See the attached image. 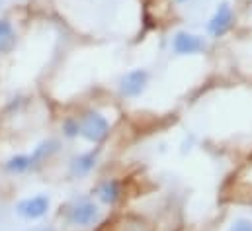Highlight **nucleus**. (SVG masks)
I'll return each instance as SVG.
<instances>
[{"label": "nucleus", "instance_id": "ddd939ff", "mask_svg": "<svg viewBox=\"0 0 252 231\" xmlns=\"http://www.w3.org/2000/svg\"><path fill=\"white\" fill-rule=\"evenodd\" d=\"M227 231H252V222L249 218H237Z\"/></svg>", "mask_w": 252, "mask_h": 231}, {"label": "nucleus", "instance_id": "423d86ee", "mask_svg": "<svg viewBox=\"0 0 252 231\" xmlns=\"http://www.w3.org/2000/svg\"><path fill=\"white\" fill-rule=\"evenodd\" d=\"M207 49V41L201 36L189 34V32H178L172 38V51L176 55H199Z\"/></svg>", "mask_w": 252, "mask_h": 231}, {"label": "nucleus", "instance_id": "f257e3e1", "mask_svg": "<svg viewBox=\"0 0 252 231\" xmlns=\"http://www.w3.org/2000/svg\"><path fill=\"white\" fill-rule=\"evenodd\" d=\"M80 121V137L86 139L92 145H100L108 139L110 135V121L106 119V116H102L100 112L88 110L78 117Z\"/></svg>", "mask_w": 252, "mask_h": 231}, {"label": "nucleus", "instance_id": "9b49d317", "mask_svg": "<svg viewBox=\"0 0 252 231\" xmlns=\"http://www.w3.org/2000/svg\"><path fill=\"white\" fill-rule=\"evenodd\" d=\"M4 171L8 174H24L28 171H32V157L26 155V153H20V155H12L6 163H4Z\"/></svg>", "mask_w": 252, "mask_h": 231}, {"label": "nucleus", "instance_id": "39448f33", "mask_svg": "<svg viewBox=\"0 0 252 231\" xmlns=\"http://www.w3.org/2000/svg\"><path fill=\"white\" fill-rule=\"evenodd\" d=\"M235 26V10L229 2H221L207 22V34L211 38H223Z\"/></svg>", "mask_w": 252, "mask_h": 231}, {"label": "nucleus", "instance_id": "2eb2a0df", "mask_svg": "<svg viewBox=\"0 0 252 231\" xmlns=\"http://www.w3.org/2000/svg\"><path fill=\"white\" fill-rule=\"evenodd\" d=\"M178 2H186V0H178Z\"/></svg>", "mask_w": 252, "mask_h": 231}, {"label": "nucleus", "instance_id": "dca6fc26", "mask_svg": "<svg viewBox=\"0 0 252 231\" xmlns=\"http://www.w3.org/2000/svg\"><path fill=\"white\" fill-rule=\"evenodd\" d=\"M0 2H2V0H0Z\"/></svg>", "mask_w": 252, "mask_h": 231}, {"label": "nucleus", "instance_id": "7ed1b4c3", "mask_svg": "<svg viewBox=\"0 0 252 231\" xmlns=\"http://www.w3.org/2000/svg\"><path fill=\"white\" fill-rule=\"evenodd\" d=\"M16 214L24 220H41L49 214L51 210V198L47 194H35V196H28V198H22L20 202H16L14 206Z\"/></svg>", "mask_w": 252, "mask_h": 231}, {"label": "nucleus", "instance_id": "f03ea898", "mask_svg": "<svg viewBox=\"0 0 252 231\" xmlns=\"http://www.w3.org/2000/svg\"><path fill=\"white\" fill-rule=\"evenodd\" d=\"M66 220L70 226L74 228H80V230H86V228H92L100 222V208L94 200L90 198H80V200H74L70 206H68V212H66Z\"/></svg>", "mask_w": 252, "mask_h": 231}, {"label": "nucleus", "instance_id": "f8f14e48", "mask_svg": "<svg viewBox=\"0 0 252 231\" xmlns=\"http://www.w3.org/2000/svg\"><path fill=\"white\" fill-rule=\"evenodd\" d=\"M61 129H63V135L68 137V139L78 137L80 135V121H78V117H66L63 121V125H61Z\"/></svg>", "mask_w": 252, "mask_h": 231}, {"label": "nucleus", "instance_id": "6e6552de", "mask_svg": "<svg viewBox=\"0 0 252 231\" xmlns=\"http://www.w3.org/2000/svg\"><path fill=\"white\" fill-rule=\"evenodd\" d=\"M122 182L118 178H104L96 186V198L106 206H116L122 200Z\"/></svg>", "mask_w": 252, "mask_h": 231}, {"label": "nucleus", "instance_id": "1a4fd4ad", "mask_svg": "<svg viewBox=\"0 0 252 231\" xmlns=\"http://www.w3.org/2000/svg\"><path fill=\"white\" fill-rule=\"evenodd\" d=\"M59 149H61V143H59L57 139H45V141H41V143L30 153V157H32V169H35L37 165H41V163H45L47 159H51Z\"/></svg>", "mask_w": 252, "mask_h": 231}, {"label": "nucleus", "instance_id": "0eeeda50", "mask_svg": "<svg viewBox=\"0 0 252 231\" xmlns=\"http://www.w3.org/2000/svg\"><path fill=\"white\" fill-rule=\"evenodd\" d=\"M98 157H100V149H90L84 153H78L76 157L70 159L68 163V173L72 178H84L92 173L98 165Z\"/></svg>", "mask_w": 252, "mask_h": 231}, {"label": "nucleus", "instance_id": "4468645a", "mask_svg": "<svg viewBox=\"0 0 252 231\" xmlns=\"http://www.w3.org/2000/svg\"><path fill=\"white\" fill-rule=\"evenodd\" d=\"M33 231H57V230L51 228V226H43V228H37V230H33Z\"/></svg>", "mask_w": 252, "mask_h": 231}, {"label": "nucleus", "instance_id": "20e7f679", "mask_svg": "<svg viewBox=\"0 0 252 231\" xmlns=\"http://www.w3.org/2000/svg\"><path fill=\"white\" fill-rule=\"evenodd\" d=\"M149 80H151V73L147 69H133V71H127L126 75H122L120 78V94L124 98H139L147 86H149Z\"/></svg>", "mask_w": 252, "mask_h": 231}, {"label": "nucleus", "instance_id": "9d476101", "mask_svg": "<svg viewBox=\"0 0 252 231\" xmlns=\"http://www.w3.org/2000/svg\"><path fill=\"white\" fill-rule=\"evenodd\" d=\"M16 47V30L8 18H0V55H8Z\"/></svg>", "mask_w": 252, "mask_h": 231}]
</instances>
